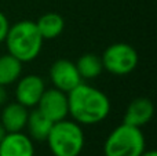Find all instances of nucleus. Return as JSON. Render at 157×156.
Wrapping results in <instances>:
<instances>
[{
    "label": "nucleus",
    "mask_w": 157,
    "mask_h": 156,
    "mask_svg": "<svg viewBox=\"0 0 157 156\" xmlns=\"http://www.w3.org/2000/svg\"><path fill=\"white\" fill-rule=\"evenodd\" d=\"M69 115L78 124H97L108 118L110 101L102 90L81 82L68 93Z\"/></svg>",
    "instance_id": "obj_1"
},
{
    "label": "nucleus",
    "mask_w": 157,
    "mask_h": 156,
    "mask_svg": "<svg viewBox=\"0 0 157 156\" xmlns=\"http://www.w3.org/2000/svg\"><path fill=\"white\" fill-rule=\"evenodd\" d=\"M44 39L41 37L35 21L22 19L10 25L4 39L8 54L15 57L22 64L30 62L39 57Z\"/></svg>",
    "instance_id": "obj_2"
},
{
    "label": "nucleus",
    "mask_w": 157,
    "mask_h": 156,
    "mask_svg": "<svg viewBox=\"0 0 157 156\" xmlns=\"http://www.w3.org/2000/svg\"><path fill=\"white\" fill-rule=\"evenodd\" d=\"M46 141L54 156H78L86 144L81 124L68 119L52 124Z\"/></svg>",
    "instance_id": "obj_3"
},
{
    "label": "nucleus",
    "mask_w": 157,
    "mask_h": 156,
    "mask_svg": "<svg viewBox=\"0 0 157 156\" xmlns=\"http://www.w3.org/2000/svg\"><path fill=\"white\" fill-rule=\"evenodd\" d=\"M145 149L146 142L142 130L121 123L108 135L103 154L105 156H141Z\"/></svg>",
    "instance_id": "obj_4"
},
{
    "label": "nucleus",
    "mask_w": 157,
    "mask_h": 156,
    "mask_svg": "<svg viewBox=\"0 0 157 156\" xmlns=\"http://www.w3.org/2000/svg\"><path fill=\"white\" fill-rule=\"evenodd\" d=\"M103 69L116 76H124L135 71L138 66V53L128 43H113L103 51L102 57Z\"/></svg>",
    "instance_id": "obj_5"
},
{
    "label": "nucleus",
    "mask_w": 157,
    "mask_h": 156,
    "mask_svg": "<svg viewBox=\"0 0 157 156\" xmlns=\"http://www.w3.org/2000/svg\"><path fill=\"white\" fill-rule=\"evenodd\" d=\"M39 111L46 116L47 119L57 123L59 120L68 118L69 115V105H68V94L58 88H46L43 96L40 97L37 105Z\"/></svg>",
    "instance_id": "obj_6"
},
{
    "label": "nucleus",
    "mask_w": 157,
    "mask_h": 156,
    "mask_svg": "<svg viewBox=\"0 0 157 156\" xmlns=\"http://www.w3.org/2000/svg\"><path fill=\"white\" fill-rule=\"evenodd\" d=\"M15 83L17 102L26 108H35L46 90L44 79L39 75H25L19 77Z\"/></svg>",
    "instance_id": "obj_7"
},
{
    "label": "nucleus",
    "mask_w": 157,
    "mask_h": 156,
    "mask_svg": "<svg viewBox=\"0 0 157 156\" xmlns=\"http://www.w3.org/2000/svg\"><path fill=\"white\" fill-rule=\"evenodd\" d=\"M50 79H51L55 88H58V90L63 91L66 94L83 82L77 72L75 62L65 60V58L57 60L51 65V68H50Z\"/></svg>",
    "instance_id": "obj_8"
},
{
    "label": "nucleus",
    "mask_w": 157,
    "mask_h": 156,
    "mask_svg": "<svg viewBox=\"0 0 157 156\" xmlns=\"http://www.w3.org/2000/svg\"><path fill=\"white\" fill-rule=\"evenodd\" d=\"M0 156H35L33 140L25 133H7L0 141Z\"/></svg>",
    "instance_id": "obj_9"
},
{
    "label": "nucleus",
    "mask_w": 157,
    "mask_h": 156,
    "mask_svg": "<svg viewBox=\"0 0 157 156\" xmlns=\"http://www.w3.org/2000/svg\"><path fill=\"white\" fill-rule=\"evenodd\" d=\"M153 115H155L153 102L146 97H139V98L132 99L131 104L128 105L123 123L142 129L152 120Z\"/></svg>",
    "instance_id": "obj_10"
},
{
    "label": "nucleus",
    "mask_w": 157,
    "mask_h": 156,
    "mask_svg": "<svg viewBox=\"0 0 157 156\" xmlns=\"http://www.w3.org/2000/svg\"><path fill=\"white\" fill-rule=\"evenodd\" d=\"M28 115H29V111L26 107L17 101L10 102V104H6V107L3 108L0 123L7 133H18L22 131L26 126Z\"/></svg>",
    "instance_id": "obj_11"
},
{
    "label": "nucleus",
    "mask_w": 157,
    "mask_h": 156,
    "mask_svg": "<svg viewBox=\"0 0 157 156\" xmlns=\"http://www.w3.org/2000/svg\"><path fill=\"white\" fill-rule=\"evenodd\" d=\"M52 122L50 119H47L40 111L36 109L30 111L28 115V120H26V126L25 129H28L29 137L32 140L36 141H46L48 137V133L52 127Z\"/></svg>",
    "instance_id": "obj_12"
},
{
    "label": "nucleus",
    "mask_w": 157,
    "mask_h": 156,
    "mask_svg": "<svg viewBox=\"0 0 157 156\" xmlns=\"http://www.w3.org/2000/svg\"><path fill=\"white\" fill-rule=\"evenodd\" d=\"M36 26L44 40H52L63 32L65 21L58 13H46L36 21Z\"/></svg>",
    "instance_id": "obj_13"
},
{
    "label": "nucleus",
    "mask_w": 157,
    "mask_h": 156,
    "mask_svg": "<svg viewBox=\"0 0 157 156\" xmlns=\"http://www.w3.org/2000/svg\"><path fill=\"white\" fill-rule=\"evenodd\" d=\"M22 75V62L11 54L0 55V86L15 83Z\"/></svg>",
    "instance_id": "obj_14"
},
{
    "label": "nucleus",
    "mask_w": 157,
    "mask_h": 156,
    "mask_svg": "<svg viewBox=\"0 0 157 156\" xmlns=\"http://www.w3.org/2000/svg\"><path fill=\"white\" fill-rule=\"evenodd\" d=\"M81 80H91L98 77L103 71L101 57L92 53H86L75 62Z\"/></svg>",
    "instance_id": "obj_15"
},
{
    "label": "nucleus",
    "mask_w": 157,
    "mask_h": 156,
    "mask_svg": "<svg viewBox=\"0 0 157 156\" xmlns=\"http://www.w3.org/2000/svg\"><path fill=\"white\" fill-rule=\"evenodd\" d=\"M8 29H10V22H8L7 17L4 15V13L0 11V43L4 41Z\"/></svg>",
    "instance_id": "obj_16"
},
{
    "label": "nucleus",
    "mask_w": 157,
    "mask_h": 156,
    "mask_svg": "<svg viewBox=\"0 0 157 156\" xmlns=\"http://www.w3.org/2000/svg\"><path fill=\"white\" fill-rule=\"evenodd\" d=\"M7 98H8V96H7V91H6V87L4 86H0V107L7 102Z\"/></svg>",
    "instance_id": "obj_17"
},
{
    "label": "nucleus",
    "mask_w": 157,
    "mask_h": 156,
    "mask_svg": "<svg viewBox=\"0 0 157 156\" xmlns=\"http://www.w3.org/2000/svg\"><path fill=\"white\" fill-rule=\"evenodd\" d=\"M141 156H157V152L153 151V149H150V151H146V149H145Z\"/></svg>",
    "instance_id": "obj_18"
},
{
    "label": "nucleus",
    "mask_w": 157,
    "mask_h": 156,
    "mask_svg": "<svg viewBox=\"0 0 157 156\" xmlns=\"http://www.w3.org/2000/svg\"><path fill=\"white\" fill-rule=\"evenodd\" d=\"M6 134H7V131H6L4 127H3V126H2V123H0V141H2L3 138H4V135H6Z\"/></svg>",
    "instance_id": "obj_19"
}]
</instances>
